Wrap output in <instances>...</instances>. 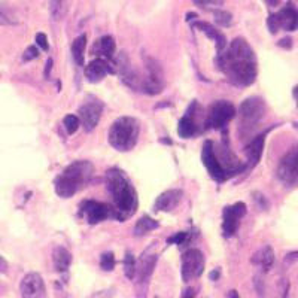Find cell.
<instances>
[{"label":"cell","mask_w":298,"mask_h":298,"mask_svg":"<svg viewBox=\"0 0 298 298\" xmlns=\"http://www.w3.org/2000/svg\"><path fill=\"white\" fill-rule=\"evenodd\" d=\"M106 180H107V189L115 204V210H114L115 218L124 221L136 210L138 206L136 191L130 185V182L124 178V175L115 169L107 172Z\"/></svg>","instance_id":"obj_1"},{"label":"cell","mask_w":298,"mask_h":298,"mask_svg":"<svg viewBox=\"0 0 298 298\" xmlns=\"http://www.w3.org/2000/svg\"><path fill=\"white\" fill-rule=\"evenodd\" d=\"M93 173L94 167L90 161L72 162L56 179V193L63 199H70L90 182Z\"/></svg>","instance_id":"obj_2"},{"label":"cell","mask_w":298,"mask_h":298,"mask_svg":"<svg viewBox=\"0 0 298 298\" xmlns=\"http://www.w3.org/2000/svg\"><path fill=\"white\" fill-rule=\"evenodd\" d=\"M218 66L227 78L238 87H248L257 78L255 59H238L225 52L219 54Z\"/></svg>","instance_id":"obj_3"},{"label":"cell","mask_w":298,"mask_h":298,"mask_svg":"<svg viewBox=\"0 0 298 298\" xmlns=\"http://www.w3.org/2000/svg\"><path fill=\"white\" fill-rule=\"evenodd\" d=\"M139 121L131 117H121L109 130V143L119 152L131 151L139 139Z\"/></svg>","instance_id":"obj_4"},{"label":"cell","mask_w":298,"mask_h":298,"mask_svg":"<svg viewBox=\"0 0 298 298\" xmlns=\"http://www.w3.org/2000/svg\"><path fill=\"white\" fill-rule=\"evenodd\" d=\"M265 114V103L259 97L246 99L238 109L240 125L241 127H254L257 125Z\"/></svg>","instance_id":"obj_5"},{"label":"cell","mask_w":298,"mask_h":298,"mask_svg":"<svg viewBox=\"0 0 298 298\" xmlns=\"http://www.w3.org/2000/svg\"><path fill=\"white\" fill-rule=\"evenodd\" d=\"M234 115H236V107L233 106V103H230L227 100H219L210 106L206 124L215 130L225 128L228 121L234 118Z\"/></svg>","instance_id":"obj_6"},{"label":"cell","mask_w":298,"mask_h":298,"mask_svg":"<svg viewBox=\"0 0 298 298\" xmlns=\"http://www.w3.org/2000/svg\"><path fill=\"white\" fill-rule=\"evenodd\" d=\"M204 272V257L199 249H188L182 255V279L183 282H189L197 279Z\"/></svg>","instance_id":"obj_7"},{"label":"cell","mask_w":298,"mask_h":298,"mask_svg":"<svg viewBox=\"0 0 298 298\" xmlns=\"http://www.w3.org/2000/svg\"><path fill=\"white\" fill-rule=\"evenodd\" d=\"M278 176L286 185H298V146L292 148L283 158L280 159L278 167Z\"/></svg>","instance_id":"obj_8"},{"label":"cell","mask_w":298,"mask_h":298,"mask_svg":"<svg viewBox=\"0 0 298 298\" xmlns=\"http://www.w3.org/2000/svg\"><path fill=\"white\" fill-rule=\"evenodd\" d=\"M246 215V204L238 201L233 206H227L224 209V222H222V230L225 237H231L236 234L240 225V219Z\"/></svg>","instance_id":"obj_9"},{"label":"cell","mask_w":298,"mask_h":298,"mask_svg":"<svg viewBox=\"0 0 298 298\" xmlns=\"http://www.w3.org/2000/svg\"><path fill=\"white\" fill-rule=\"evenodd\" d=\"M155 264H157V257L155 255H143L140 258L139 264H138V268H136V276L138 279V295L139 298L145 297L146 294V289H148V282L152 276V272L155 268Z\"/></svg>","instance_id":"obj_10"},{"label":"cell","mask_w":298,"mask_h":298,"mask_svg":"<svg viewBox=\"0 0 298 298\" xmlns=\"http://www.w3.org/2000/svg\"><path fill=\"white\" fill-rule=\"evenodd\" d=\"M20 292L22 298H45L46 288L39 273L25 275L20 283Z\"/></svg>","instance_id":"obj_11"},{"label":"cell","mask_w":298,"mask_h":298,"mask_svg":"<svg viewBox=\"0 0 298 298\" xmlns=\"http://www.w3.org/2000/svg\"><path fill=\"white\" fill-rule=\"evenodd\" d=\"M201 159H203V164H204V167L207 169V172L212 178L218 180V182L225 180L227 173H225V170L222 169V166L219 162L218 157L215 154V149H213V143L210 140H207L203 146Z\"/></svg>","instance_id":"obj_12"},{"label":"cell","mask_w":298,"mask_h":298,"mask_svg":"<svg viewBox=\"0 0 298 298\" xmlns=\"http://www.w3.org/2000/svg\"><path fill=\"white\" fill-rule=\"evenodd\" d=\"M80 210H82L85 219H87L91 225L99 224L101 221H104V219H107L109 216L114 215L112 209H111L107 204L99 203V201H93V200L85 201V203L80 206Z\"/></svg>","instance_id":"obj_13"},{"label":"cell","mask_w":298,"mask_h":298,"mask_svg":"<svg viewBox=\"0 0 298 298\" xmlns=\"http://www.w3.org/2000/svg\"><path fill=\"white\" fill-rule=\"evenodd\" d=\"M146 69H148V80L143 84V91L148 94H158L162 90V70L161 66L155 60L146 59Z\"/></svg>","instance_id":"obj_14"},{"label":"cell","mask_w":298,"mask_h":298,"mask_svg":"<svg viewBox=\"0 0 298 298\" xmlns=\"http://www.w3.org/2000/svg\"><path fill=\"white\" fill-rule=\"evenodd\" d=\"M101 111H103V106L99 100L87 101L85 104L80 106L79 119L87 131H93L96 128V125L99 124L100 117H101Z\"/></svg>","instance_id":"obj_15"},{"label":"cell","mask_w":298,"mask_h":298,"mask_svg":"<svg viewBox=\"0 0 298 298\" xmlns=\"http://www.w3.org/2000/svg\"><path fill=\"white\" fill-rule=\"evenodd\" d=\"M109 72H114V69L109 66V63L103 59H96L87 64V67H85V78L91 84H97L100 80L104 79V76Z\"/></svg>","instance_id":"obj_16"},{"label":"cell","mask_w":298,"mask_h":298,"mask_svg":"<svg viewBox=\"0 0 298 298\" xmlns=\"http://www.w3.org/2000/svg\"><path fill=\"white\" fill-rule=\"evenodd\" d=\"M280 29L286 32H294L298 29V9L292 5L288 3L280 12L278 14Z\"/></svg>","instance_id":"obj_17"},{"label":"cell","mask_w":298,"mask_h":298,"mask_svg":"<svg viewBox=\"0 0 298 298\" xmlns=\"http://www.w3.org/2000/svg\"><path fill=\"white\" fill-rule=\"evenodd\" d=\"M182 200V191L180 189H170L166 191L159 196L155 201V210L161 212H169L173 210L179 204V201Z\"/></svg>","instance_id":"obj_18"},{"label":"cell","mask_w":298,"mask_h":298,"mask_svg":"<svg viewBox=\"0 0 298 298\" xmlns=\"http://www.w3.org/2000/svg\"><path fill=\"white\" fill-rule=\"evenodd\" d=\"M264 140H265V136L259 134V136L251 140L249 145L246 146V157H248V161H249L251 166H257L258 161L261 159L262 151H264Z\"/></svg>","instance_id":"obj_19"},{"label":"cell","mask_w":298,"mask_h":298,"mask_svg":"<svg viewBox=\"0 0 298 298\" xmlns=\"http://www.w3.org/2000/svg\"><path fill=\"white\" fill-rule=\"evenodd\" d=\"M93 52L107 60L114 59V54H115V40H114V38L112 36H103L94 45Z\"/></svg>","instance_id":"obj_20"},{"label":"cell","mask_w":298,"mask_h":298,"mask_svg":"<svg viewBox=\"0 0 298 298\" xmlns=\"http://www.w3.org/2000/svg\"><path fill=\"white\" fill-rule=\"evenodd\" d=\"M252 262L257 264L259 267H262V270H270L273 262H275V252L270 246H264L261 248L258 252H255V255L252 257Z\"/></svg>","instance_id":"obj_21"},{"label":"cell","mask_w":298,"mask_h":298,"mask_svg":"<svg viewBox=\"0 0 298 298\" xmlns=\"http://www.w3.org/2000/svg\"><path fill=\"white\" fill-rule=\"evenodd\" d=\"M52 259H54V265H56V270L60 272V273H64L69 270L70 267V262H72V255L70 252L63 248V246H59L54 249V254H52Z\"/></svg>","instance_id":"obj_22"},{"label":"cell","mask_w":298,"mask_h":298,"mask_svg":"<svg viewBox=\"0 0 298 298\" xmlns=\"http://www.w3.org/2000/svg\"><path fill=\"white\" fill-rule=\"evenodd\" d=\"M196 131H197V125H196V122L189 118L188 115H186V117H183V118L179 121L178 134L180 136V138H183V139H189L193 134H196Z\"/></svg>","instance_id":"obj_23"},{"label":"cell","mask_w":298,"mask_h":298,"mask_svg":"<svg viewBox=\"0 0 298 298\" xmlns=\"http://www.w3.org/2000/svg\"><path fill=\"white\" fill-rule=\"evenodd\" d=\"M85 45H87V35H80L79 38L73 40L72 45V56L78 66H84V52H85Z\"/></svg>","instance_id":"obj_24"},{"label":"cell","mask_w":298,"mask_h":298,"mask_svg":"<svg viewBox=\"0 0 298 298\" xmlns=\"http://www.w3.org/2000/svg\"><path fill=\"white\" fill-rule=\"evenodd\" d=\"M155 228H158V221L149 218V216H142L138 221L136 227H134V234L136 236H145L146 233H149Z\"/></svg>","instance_id":"obj_25"},{"label":"cell","mask_w":298,"mask_h":298,"mask_svg":"<svg viewBox=\"0 0 298 298\" xmlns=\"http://www.w3.org/2000/svg\"><path fill=\"white\" fill-rule=\"evenodd\" d=\"M69 0H49V12L56 21H60L67 12Z\"/></svg>","instance_id":"obj_26"},{"label":"cell","mask_w":298,"mask_h":298,"mask_svg":"<svg viewBox=\"0 0 298 298\" xmlns=\"http://www.w3.org/2000/svg\"><path fill=\"white\" fill-rule=\"evenodd\" d=\"M194 25L200 29L207 38H210V39L213 40H218L221 36H222V33H219L218 30L212 25V24H209V22H204V21H197V22H194Z\"/></svg>","instance_id":"obj_27"},{"label":"cell","mask_w":298,"mask_h":298,"mask_svg":"<svg viewBox=\"0 0 298 298\" xmlns=\"http://www.w3.org/2000/svg\"><path fill=\"white\" fill-rule=\"evenodd\" d=\"M136 268H138V264H136V259L133 257V254L127 252L125 258H124V273H125V276L128 279H134Z\"/></svg>","instance_id":"obj_28"},{"label":"cell","mask_w":298,"mask_h":298,"mask_svg":"<svg viewBox=\"0 0 298 298\" xmlns=\"http://www.w3.org/2000/svg\"><path fill=\"white\" fill-rule=\"evenodd\" d=\"M213 14H215V21L218 22V25H221V27H230L233 24V15L230 12L216 9Z\"/></svg>","instance_id":"obj_29"},{"label":"cell","mask_w":298,"mask_h":298,"mask_svg":"<svg viewBox=\"0 0 298 298\" xmlns=\"http://www.w3.org/2000/svg\"><path fill=\"white\" fill-rule=\"evenodd\" d=\"M100 267L104 272H112L115 267V255L112 252H104L100 258Z\"/></svg>","instance_id":"obj_30"},{"label":"cell","mask_w":298,"mask_h":298,"mask_svg":"<svg viewBox=\"0 0 298 298\" xmlns=\"http://www.w3.org/2000/svg\"><path fill=\"white\" fill-rule=\"evenodd\" d=\"M193 2L206 11H216L224 5V0H193Z\"/></svg>","instance_id":"obj_31"},{"label":"cell","mask_w":298,"mask_h":298,"mask_svg":"<svg viewBox=\"0 0 298 298\" xmlns=\"http://www.w3.org/2000/svg\"><path fill=\"white\" fill-rule=\"evenodd\" d=\"M80 119L79 117H75V115H67L64 118V128L67 130L69 134H73L78 128H79Z\"/></svg>","instance_id":"obj_32"},{"label":"cell","mask_w":298,"mask_h":298,"mask_svg":"<svg viewBox=\"0 0 298 298\" xmlns=\"http://www.w3.org/2000/svg\"><path fill=\"white\" fill-rule=\"evenodd\" d=\"M15 22H17V20L14 18L11 11L5 6H0V25H11Z\"/></svg>","instance_id":"obj_33"},{"label":"cell","mask_w":298,"mask_h":298,"mask_svg":"<svg viewBox=\"0 0 298 298\" xmlns=\"http://www.w3.org/2000/svg\"><path fill=\"white\" fill-rule=\"evenodd\" d=\"M38 57H39V49L36 46H29L24 51V54H22V60L24 61H32V60L38 59Z\"/></svg>","instance_id":"obj_34"},{"label":"cell","mask_w":298,"mask_h":298,"mask_svg":"<svg viewBox=\"0 0 298 298\" xmlns=\"http://www.w3.org/2000/svg\"><path fill=\"white\" fill-rule=\"evenodd\" d=\"M267 24H268V29H270V32H272L273 35H275V33H278L279 29H280V22H279L278 14L270 15V17H268V21H267Z\"/></svg>","instance_id":"obj_35"},{"label":"cell","mask_w":298,"mask_h":298,"mask_svg":"<svg viewBox=\"0 0 298 298\" xmlns=\"http://www.w3.org/2000/svg\"><path fill=\"white\" fill-rule=\"evenodd\" d=\"M36 43L39 45V48L42 51H48V49H49L48 38H46L45 33H38V35H36Z\"/></svg>","instance_id":"obj_36"},{"label":"cell","mask_w":298,"mask_h":298,"mask_svg":"<svg viewBox=\"0 0 298 298\" xmlns=\"http://www.w3.org/2000/svg\"><path fill=\"white\" fill-rule=\"evenodd\" d=\"M185 240H186V233H178V234L167 238V243L169 245H182Z\"/></svg>","instance_id":"obj_37"},{"label":"cell","mask_w":298,"mask_h":298,"mask_svg":"<svg viewBox=\"0 0 298 298\" xmlns=\"http://www.w3.org/2000/svg\"><path fill=\"white\" fill-rule=\"evenodd\" d=\"M52 64H54L52 59H48L46 64H45V78H46V79H49V73H51V70H52Z\"/></svg>","instance_id":"obj_38"},{"label":"cell","mask_w":298,"mask_h":298,"mask_svg":"<svg viewBox=\"0 0 298 298\" xmlns=\"http://www.w3.org/2000/svg\"><path fill=\"white\" fill-rule=\"evenodd\" d=\"M196 297V291H194V288H186L183 292H182V295L180 298H194Z\"/></svg>","instance_id":"obj_39"},{"label":"cell","mask_w":298,"mask_h":298,"mask_svg":"<svg viewBox=\"0 0 298 298\" xmlns=\"http://www.w3.org/2000/svg\"><path fill=\"white\" fill-rule=\"evenodd\" d=\"M279 46H282L285 49H289L292 46V40L289 39V38H283V39L279 42Z\"/></svg>","instance_id":"obj_40"},{"label":"cell","mask_w":298,"mask_h":298,"mask_svg":"<svg viewBox=\"0 0 298 298\" xmlns=\"http://www.w3.org/2000/svg\"><path fill=\"white\" fill-rule=\"evenodd\" d=\"M219 276H221V272H219V268H215L213 272H210V275H209V279L215 282V280H218Z\"/></svg>","instance_id":"obj_41"},{"label":"cell","mask_w":298,"mask_h":298,"mask_svg":"<svg viewBox=\"0 0 298 298\" xmlns=\"http://www.w3.org/2000/svg\"><path fill=\"white\" fill-rule=\"evenodd\" d=\"M8 270V262L3 257H0V273H5Z\"/></svg>","instance_id":"obj_42"},{"label":"cell","mask_w":298,"mask_h":298,"mask_svg":"<svg viewBox=\"0 0 298 298\" xmlns=\"http://www.w3.org/2000/svg\"><path fill=\"white\" fill-rule=\"evenodd\" d=\"M197 17H199V15H197V14H196V12H188V14H186V21H193V20H196V18H197Z\"/></svg>","instance_id":"obj_43"},{"label":"cell","mask_w":298,"mask_h":298,"mask_svg":"<svg viewBox=\"0 0 298 298\" xmlns=\"http://www.w3.org/2000/svg\"><path fill=\"white\" fill-rule=\"evenodd\" d=\"M227 298H240V297H238L237 291H236V289H233V291H230V292H228Z\"/></svg>","instance_id":"obj_44"},{"label":"cell","mask_w":298,"mask_h":298,"mask_svg":"<svg viewBox=\"0 0 298 298\" xmlns=\"http://www.w3.org/2000/svg\"><path fill=\"white\" fill-rule=\"evenodd\" d=\"M291 259H298V252H294V254H289L286 257V261H291Z\"/></svg>","instance_id":"obj_45"},{"label":"cell","mask_w":298,"mask_h":298,"mask_svg":"<svg viewBox=\"0 0 298 298\" xmlns=\"http://www.w3.org/2000/svg\"><path fill=\"white\" fill-rule=\"evenodd\" d=\"M279 2H280V0H267V3H268L270 6H278Z\"/></svg>","instance_id":"obj_46"},{"label":"cell","mask_w":298,"mask_h":298,"mask_svg":"<svg viewBox=\"0 0 298 298\" xmlns=\"http://www.w3.org/2000/svg\"><path fill=\"white\" fill-rule=\"evenodd\" d=\"M294 96H295V99H297V104H298V85L294 88Z\"/></svg>","instance_id":"obj_47"}]
</instances>
